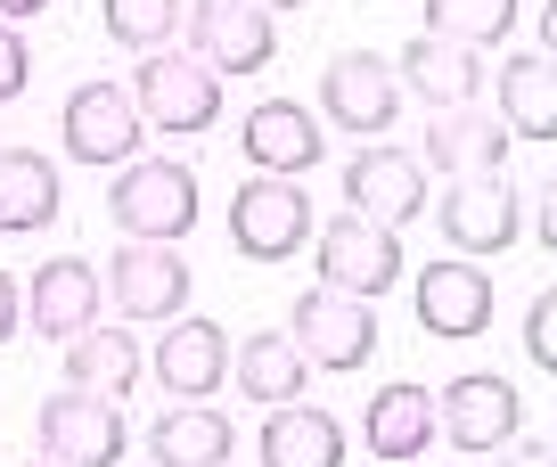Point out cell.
I'll use <instances>...</instances> for the list:
<instances>
[{
    "instance_id": "6da1fadb",
    "label": "cell",
    "mask_w": 557,
    "mask_h": 467,
    "mask_svg": "<svg viewBox=\"0 0 557 467\" xmlns=\"http://www.w3.org/2000/svg\"><path fill=\"white\" fill-rule=\"evenodd\" d=\"M107 222L123 230V238H189L197 230V173L189 164H173V156H132L115 173V197H107Z\"/></svg>"
},
{
    "instance_id": "7a4b0ae2",
    "label": "cell",
    "mask_w": 557,
    "mask_h": 467,
    "mask_svg": "<svg viewBox=\"0 0 557 467\" xmlns=\"http://www.w3.org/2000/svg\"><path fill=\"white\" fill-rule=\"evenodd\" d=\"M132 99H139V115H148V132H213L222 123V74L206 66V58H181V50H148V66H139V83H132Z\"/></svg>"
},
{
    "instance_id": "3957f363",
    "label": "cell",
    "mask_w": 557,
    "mask_h": 467,
    "mask_svg": "<svg viewBox=\"0 0 557 467\" xmlns=\"http://www.w3.org/2000/svg\"><path fill=\"white\" fill-rule=\"evenodd\" d=\"M312 271H320V287L377 304V295L401 279V238H394L385 222H369V213L345 206V213H336V222L312 238Z\"/></svg>"
},
{
    "instance_id": "277c9868",
    "label": "cell",
    "mask_w": 557,
    "mask_h": 467,
    "mask_svg": "<svg viewBox=\"0 0 557 467\" xmlns=\"http://www.w3.org/2000/svg\"><path fill=\"white\" fill-rule=\"evenodd\" d=\"M304 238H312V197L287 173H255L230 197V246L246 262H287V255H304Z\"/></svg>"
},
{
    "instance_id": "5b68a950",
    "label": "cell",
    "mask_w": 557,
    "mask_h": 467,
    "mask_svg": "<svg viewBox=\"0 0 557 467\" xmlns=\"http://www.w3.org/2000/svg\"><path fill=\"white\" fill-rule=\"evenodd\" d=\"M287 336H296V353H304L312 369H361L369 353H377V311H369L361 295L312 287V295H296Z\"/></svg>"
},
{
    "instance_id": "8992f818",
    "label": "cell",
    "mask_w": 557,
    "mask_h": 467,
    "mask_svg": "<svg viewBox=\"0 0 557 467\" xmlns=\"http://www.w3.org/2000/svg\"><path fill=\"white\" fill-rule=\"evenodd\" d=\"M58 132H66V156H74V164H107V173H115V164H132V156H139L148 115H139L132 90L83 83V90L66 99V123H58Z\"/></svg>"
},
{
    "instance_id": "52a82bcc",
    "label": "cell",
    "mask_w": 557,
    "mask_h": 467,
    "mask_svg": "<svg viewBox=\"0 0 557 467\" xmlns=\"http://www.w3.org/2000/svg\"><path fill=\"white\" fill-rule=\"evenodd\" d=\"M41 459H58V467H115L123 459V402L83 394V385L50 394L41 402Z\"/></svg>"
},
{
    "instance_id": "ba28073f",
    "label": "cell",
    "mask_w": 557,
    "mask_h": 467,
    "mask_svg": "<svg viewBox=\"0 0 557 467\" xmlns=\"http://www.w3.org/2000/svg\"><path fill=\"white\" fill-rule=\"evenodd\" d=\"M189 50L213 74H262L278 58V25L262 0H197L189 9Z\"/></svg>"
},
{
    "instance_id": "9c48e42d",
    "label": "cell",
    "mask_w": 557,
    "mask_h": 467,
    "mask_svg": "<svg viewBox=\"0 0 557 467\" xmlns=\"http://www.w3.org/2000/svg\"><path fill=\"white\" fill-rule=\"evenodd\" d=\"M320 115H329L336 132H361V139L394 132V115H401V74L385 66V58H369V50L329 58V74H320Z\"/></svg>"
},
{
    "instance_id": "30bf717a",
    "label": "cell",
    "mask_w": 557,
    "mask_h": 467,
    "mask_svg": "<svg viewBox=\"0 0 557 467\" xmlns=\"http://www.w3.org/2000/svg\"><path fill=\"white\" fill-rule=\"evenodd\" d=\"M517 418H524V402H517V385L500 378V369H468V378H451L443 385V402H435V434H451V451H500L508 434H517Z\"/></svg>"
},
{
    "instance_id": "8fae6325",
    "label": "cell",
    "mask_w": 557,
    "mask_h": 467,
    "mask_svg": "<svg viewBox=\"0 0 557 467\" xmlns=\"http://www.w3.org/2000/svg\"><path fill=\"white\" fill-rule=\"evenodd\" d=\"M345 206L369 213V222H385V230L418 222V213H426V164H418L410 148H385V139H369V148L345 164Z\"/></svg>"
},
{
    "instance_id": "7c38bea8",
    "label": "cell",
    "mask_w": 557,
    "mask_h": 467,
    "mask_svg": "<svg viewBox=\"0 0 557 467\" xmlns=\"http://www.w3.org/2000/svg\"><path fill=\"white\" fill-rule=\"evenodd\" d=\"M517 189H508L500 173H459L451 189H443V238L459 246L468 262H484V255H508L517 246Z\"/></svg>"
},
{
    "instance_id": "4fadbf2b",
    "label": "cell",
    "mask_w": 557,
    "mask_h": 467,
    "mask_svg": "<svg viewBox=\"0 0 557 467\" xmlns=\"http://www.w3.org/2000/svg\"><path fill=\"white\" fill-rule=\"evenodd\" d=\"M107 295H115L123 320H181L189 304V262L157 238H132L115 246V271H107Z\"/></svg>"
},
{
    "instance_id": "5bb4252c",
    "label": "cell",
    "mask_w": 557,
    "mask_h": 467,
    "mask_svg": "<svg viewBox=\"0 0 557 467\" xmlns=\"http://www.w3.org/2000/svg\"><path fill=\"white\" fill-rule=\"evenodd\" d=\"M99 304H107V279L90 271L83 255L41 262L34 287H25V311H34V329L50 336V345H74L83 329H99Z\"/></svg>"
},
{
    "instance_id": "9a60e30c",
    "label": "cell",
    "mask_w": 557,
    "mask_h": 467,
    "mask_svg": "<svg viewBox=\"0 0 557 467\" xmlns=\"http://www.w3.org/2000/svg\"><path fill=\"white\" fill-rule=\"evenodd\" d=\"M418 329L426 336H484L492 329L484 262H426L418 271Z\"/></svg>"
},
{
    "instance_id": "2e32d148",
    "label": "cell",
    "mask_w": 557,
    "mask_h": 467,
    "mask_svg": "<svg viewBox=\"0 0 557 467\" xmlns=\"http://www.w3.org/2000/svg\"><path fill=\"white\" fill-rule=\"evenodd\" d=\"M238 139H246V164H255V173H287V181L312 173L320 148H329V132L312 123V107H296V99H262Z\"/></svg>"
},
{
    "instance_id": "e0dca14e",
    "label": "cell",
    "mask_w": 557,
    "mask_h": 467,
    "mask_svg": "<svg viewBox=\"0 0 557 467\" xmlns=\"http://www.w3.org/2000/svg\"><path fill=\"white\" fill-rule=\"evenodd\" d=\"M508 123L500 115H475V107H443L435 115V132H426V148H418V164H435L443 181H459V173H500L508 164Z\"/></svg>"
},
{
    "instance_id": "ac0fdd59",
    "label": "cell",
    "mask_w": 557,
    "mask_h": 467,
    "mask_svg": "<svg viewBox=\"0 0 557 467\" xmlns=\"http://www.w3.org/2000/svg\"><path fill=\"white\" fill-rule=\"evenodd\" d=\"M394 66H401V83L435 107V115H443V107H475V90H484V58H475L468 41H443V34H418Z\"/></svg>"
},
{
    "instance_id": "d6986e66",
    "label": "cell",
    "mask_w": 557,
    "mask_h": 467,
    "mask_svg": "<svg viewBox=\"0 0 557 467\" xmlns=\"http://www.w3.org/2000/svg\"><path fill=\"white\" fill-rule=\"evenodd\" d=\"M222 378H230V336H222V320H181V329H164V345H157V385H164V394L206 402Z\"/></svg>"
},
{
    "instance_id": "ffe728a7",
    "label": "cell",
    "mask_w": 557,
    "mask_h": 467,
    "mask_svg": "<svg viewBox=\"0 0 557 467\" xmlns=\"http://www.w3.org/2000/svg\"><path fill=\"white\" fill-rule=\"evenodd\" d=\"M230 443H238V427H230L213 402H173V410L148 427V459L157 467H222Z\"/></svg>"
},
{
    "instance_id": "44dd1931",
    "label": "cell",
    "mask_w": 557,
    "mask_h": 467,
    "mask_svg": "<svg viewBox=\"0 0 557 467\" xmlns=\"http://www.w3.org/2000/svg\"><path fill=\"white\" fill-rule=\"evenodd\" d=\"M361 443L377 451V459H418V451L435 443V394L426 385H385V394H369L361 410Z\"/></svg>"
},
{
    "instance_id": "7402d4cb",
    "label": "cell",
    "mask_w": 557,
    "mask_h": 467,
    "mask_svg": "<svg viewBox=\"0 0 557 467\" xmlns=\"http://www.w3.org/2000/svg\"><path fill=\"white\" fill-rule=\"evenodd\" d=\"M262 467H345V427L320 402H278L262 427Z\"/></svg>"
},
{
    "instance_id": "603a6c76",
    "label": "cell",
    "mask_w": 557,
    "mask_h": 467,
    "mask_svg": "<svg viewBox=\"0 0 557 467\" xmlns=\"http://www.w3.org/2000/svg\"><path fill=\"white\" fill-rule=\"evenodd\" d=\"M58 206H66V189H58V164L34 148H0V230H50Z\"/></svg>"
},
{
    "instance_id": "cb8c5ba5",
    "label": "cell",
    "mask_w": 557,
    "mask_h": 467,
    "mask_svg": "<svg viewBox=\"0 0 557 467\" xmlns=\"http://www.w3.org/2000/svg\"><path fill=\"white\" fill-rule=\"evenodd\" d=\"M500 123L517 139H557V58H517L500 66Z\"/></svg>"
},
{
    "instance_id": "d4e9b609",
    "label": "cell",
    "mask_w": 557,
    "mask_h": 467,
    "mask_svg": "<svg viewBox=\"0 0 557 467\" xmlns=\"http://www.w3.org/2000/svg\"><path fill=\"white\" fill-rule=\"evenodd\" d=\"M132 378H139V345H132V329H83L66 345V385H83V394H132Z\"/></svg>"
},
{
    "instance_id": "484cf974",
    "label": "cell",
    "mask_w": 557,
    "mask_h": 467,
    "mask_svg": "<svg viewBox=\"0 0 557 467\" xmlns=\"http://www.w3.org/2000/svg\"><path fill=\"white\" fill-rule=\"evenodd\" d=\"M230 369H238V385L255 402H296L304 394V378H312V361L296 353V336H246V353H230Z\"/></svg>"
},
{
    "instance_id": "4316f807",
    "label": "cell",
    "mask_w": 557,
    "mask_h": 467,
    "mask_svg": "<svg viewBox=\"0 0 557 467\" xmlns=\"http://www.w3.org/2000/svg\"><path fill=\"white\" fill-rule=\"evenodd\" d=\"M517 25V0H426V34L468 41V50H492Z\"/></svg>"
},
{
    "instance_id": "83f0119b",
    "label": "cell",
    "mask_w": 557,
    "mask_h": 467,
    "mask_svg": "<svg viewBox=\"0 0 557 467\" xmlns=\"http://www.w3.org/2000/svg\"><path fill=\"white\" fill-rule=\"evenodd\" d=\"M173 25H181V0H107V34L123 50H164Z\"/></svg>"
},
{
    "instance_id": "f1b7e54d",
    "label": "cell",
    "mask_w": 557,
    "mask_h": 467,
    "mask_svg": "<svg viewBox=\"0 0 557 467\" xmlns=\"http://www.w3.org/2000/svg\"><path fill=\"white\" fill-rule=\"evenodd\" d=\"M524 353H533V361L557 378V287L533 295V311H524Z\"/></svg>"
},
{
    "instance_id": "f546056e",
    "label": "cell",
    "mask_w": 557,
    "mask_h": 467,
    "mask_svg": "<svg viewBox=\"0 0 557 467\" xmlns=\"http://www.w3.org/2000/svg\"><path fill=\"white\" fill-rule=\"evenodd\" d=\"M25 74H34V50H25V34H17V25H0V99H17V90H25Z\"/></svg>"
},
{
    "instance_id": "4dcf8cb0",
    "label": "cell",
    "mask_w": 557,
    "mask_h": 467,
    "mask_svg": "<svg viewBox=\"0 0 557 467\" xmlns=\"http://www.w3.org/2000/svg\"><path fill=\"white\" fill-rule=\"evenodd\" d=\"M500 451H508L500 467H557V443H524V434H508Z\"/></svg>"
},
{
    "instance_id": "1f68e13d",
    "label": "cell",
    "mask_w": 557,
    "mask_h": 467,
    "mask_svg": "<svg viewBox=\"0 0 557 467\" xmlns=\"http://www.w3.org/2000/svg\"><path fill=\"white\" fill-rule=\"evenodd\" d=\"M17 311H25V295H17V279L0 271V345H9V336H17Z\"/></svg>"
},
{
    "instance_id": "d6a6232c",
    "label": "cell",
    "mask_w": 557,
    "mask_h": 467,
    "mask_svg": "<svg viewBox=\"0 0 557 467\" xmlns=\"http://www.w3.org/2000/svg\"><path fill=\"white\" fill-rule=\"evenodd\" d=\"M541 246H549V255H557V181H549V189H541Z\"/></svg>"
},
{
    "instance_id": "836d02e7",
    "label": "cell",
    "mask_w": 557,
    "mask_h": 467,
    "mask_svg": "<svg viewBox=\"0 0 557 467\" xmlns=\"http://www.w3.org/2000/svg\"><path fill=\"white\" fill-rule=\"evenodd\" d=\"M50 0H0V25H25V17H41Z\"/></svg>"
},
{
    "instance_id": "e575fe53",
    "label": "cell",
    "mask_w": 557,
    "mask_h": 467,
    "mask_svg": "<svg viewBox=\"0 0 557 467\" xmlns=\"http://www.w3.org/2000/svg\"><path fill=\"white\" fill-rule=\"evenodd\" d=\"M541 58H557V0L541 9Z\"/></svg>"
},
{
    "instance_id": "d590c367",
    "label": "cell",
    "mask_w": 557,
    "mask_h": 467,
    "mask_svg": "<svg viewBox=\"0 0 557 467\" xmlns=\"http://www.w3.org/2000/svg\"><path fill=\"white\" fill-rule=\"evenodd\" d=\"M262 9H304V0H262Z\"/></svg>"
},
{
    "instance_id": "8d00e7d4",
    "label": "cell",
    "mask_w": 557,
    "mask_h": 467,
    "mask_svg": "<svg viewBox=\"0 0 557 467\" xmlns=\"http://www.w3.org/2000/svg\"><path fill=\"white\" fill-rule=\"evenodd\" d=\"M25 467H58V459H25Z\"/></svg>"
},
{
    "instance_id": "74e56055",
    "label": "cell",
    "mask_w": 557,
    "mask_h": 467,
    "mask_svg": "<svg viewBox=\"0 0 557 467\" xmlns=\"http://www.w3.org/2000/svg\"><path fill=\"white\" fill-rule=\"evenodd\" d=\"M549 443H557V434H549Z\"/></svg>"
}]
</instances>
